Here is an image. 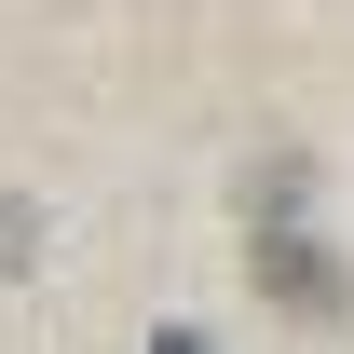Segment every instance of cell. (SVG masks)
I'll use <instances>...</instances> for the list:
<instances>
[{"mask_svg":"<svg viewBox=\"0 0 354 354\" xmlns=\"http://www.w3.org/2000/svg\"><path fill=\"white\" fill-rule=\"evenodd\" d=\"M259 286L286 313H341L354 286H341V259H327V245H300V232H259Z\"/></svg>","mask_w":354,"mask_h":354,"instance_id":"1","label":"cell"}]
</instances>
